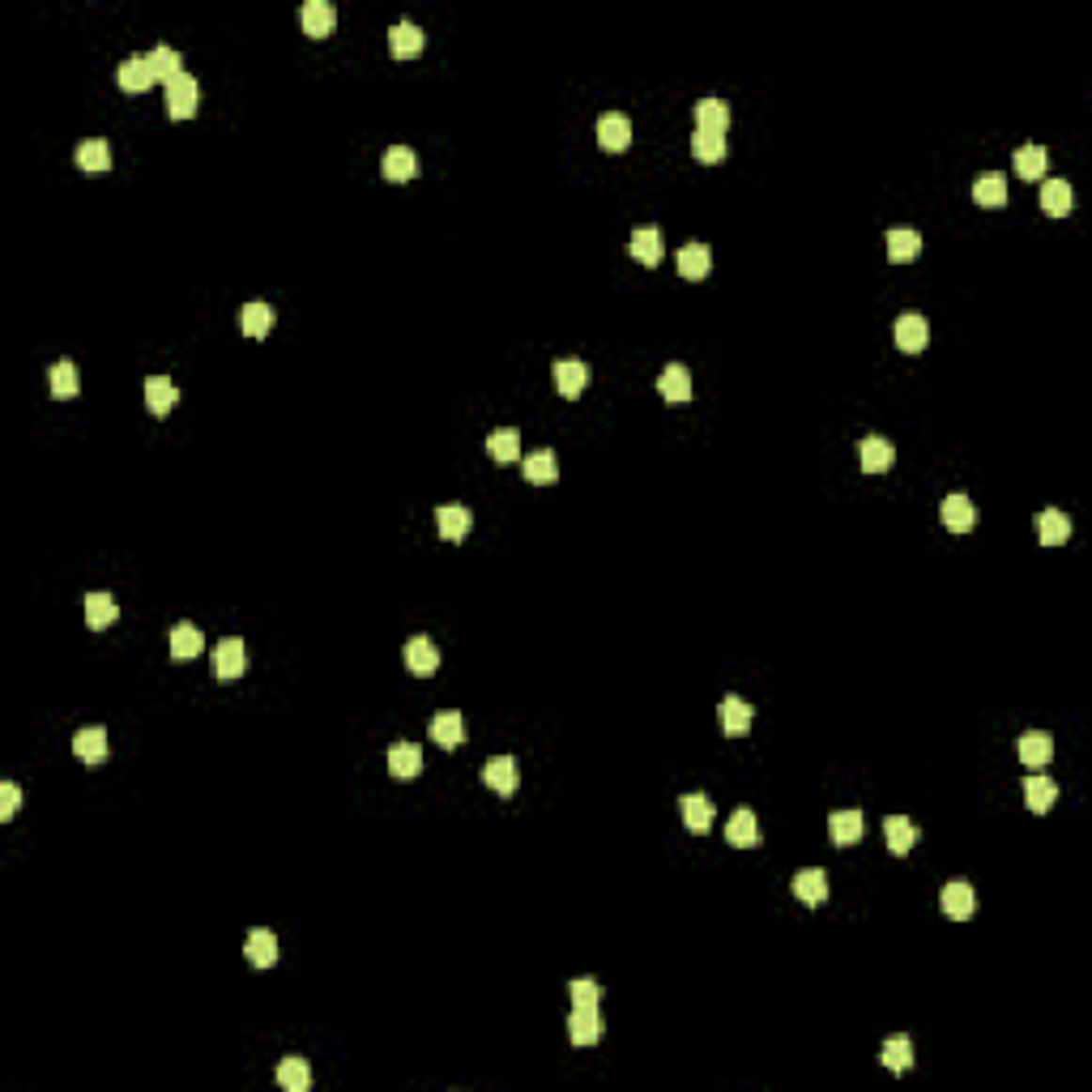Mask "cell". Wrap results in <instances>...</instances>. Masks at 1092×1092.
<instances>
[{
    "mask_svg": "<svg viewBox=\"0 0 1092 1092\" xmlns=\"http://www.w3.org/2000/svg\"><path fill=\"white\" fill-rule=\"evenodd\" d=\"M196 99H201V86L193 73H179L176 82H167V116L171 120H188L196 112Z\"/></svg>",
    "mask_w": 1092,
    "mask_h": 1092,
    "instance_id": "7a4b0ae2",
    "label": "cell"
},
{
    "mask_svg": "<svg viewBox=\"0 0 1092 1092\" xmlns=\"http://www.w3.org/2000/svg\"><path fill=\"white\" fill-rule=\"evenodd\" d=\"M897 346L905 354H922L926 346H930V324H926V316L909 312L897 320Z\"/></svg>",
    "mask_w": 1092,
    "mask_h": 1092,
    "instance_id": "9c48e42d",
    "label": "cell"
},
{
    "mask_svg": "<svg viewBox=\"0 0 1092 1092\" xmlns=\"http://www.w3.org/2000/svg\"><path fill=\"white\" fill-rule=\"evenodd\" d=\"M858 461H862V470H866V474H883V470H892V461H897V445H888L883 435H866L862 448H858Z\"/></svg>",
    "mask_w": 1092,
    "mask_h": 1092,
    "instance_id": "9a60e30c",
    "label": "cell"
},
{
    "mask_svg": "<svg viewBox=\"0 0 1092 1092\" xmlns=\"http://www.w3.org/2000/svg\"><path fill=\"white\" fill-rule=\"evenodd\" d=\"M598 146L611 149V154H619V149L632 146V120L623 112H606L602 120H598Z\"/></svg>",
    "mask_w": 1092,
    "mask_h": 1092,
    "instance_id": "ba28073f",
    "label": "cell"
},
{
    "mask_svg": "<svg viewBox=\"0 0 1092 1092\" xmlns=\"http://www.w3.org/2000/svg\"><path fill=\"white\" fill-rule=\"evenodd\" d=\"M883 240H888V257L897 260V265H905V260H913L917 252H922V235L909 231V226H892Z\"/></svg>",
    "mask_w": 1092,
    "mask_h": 1092,
    "instance_id": "60d3db41",
    "label": "cell"
},
{
    "mask_svg": "<svg viewBox=\"0 0 1092 1092\" xmlns=\"http://www.w3.org/2000/svg\"><path fill=\"white\" fill-rule=\"evenodd\" d=\"M717 717H722L725 734H747L751 722H756V709H751L747 700H739V695H725L722 709H717Z\"/></svg>",
    "mask_w": 1092,
    "mask_h": 1092,
    "instance_id": "83f0119b",
    "label": "cell"
},
{
    "mask_svg": "<svg viewBox=\"0 0 1092 1092\" xmlns=\"http://www.w3.org/2000/svg\"><path fill=\"white\" fill-rule=\"evenodd\" d=\"M725 841L739 845V850H756L759 845V819L751 806H739V811L730 815V824H725Z\"/></svg>",
    "mask_w": 1092,
    "mask_h": 1092,
    "instance_id": "e0dca14e",
    "label": "cell"
},
{
    "mask_svg": "<svg viewBox=\"0 0 1092 1092\" xmlns=\"http://www.w3.org/2000/svg\"><path fill=\"white\" fill-rule=\"evenodd\" d=\"M77 167L86 176H107L112 171V146L107 141H82L77 146Z\"/></svg>",
    "mask_w": 1092,
    "mask_h": 1092,
    "instance_id": "4dcf8cb0",
    "label": "cell"
},
{
    "mask_svg": "<svg viewBox=\"0 0 1092 1092\" xmlns=\"http://www.w3.org/2000/svg\"><path fill=\"white\" fill-rule=\"evenodd\" d=\"M939 512H944V525L952 529V534H969V529L977 525V512H973L969 495H947V500L939 504Z\"/></svg>",
    "mask_w": 1092,
    "mask_h": 1092,
    "instance_id": "7402d4cb",
    "label": "cell"
},
{
    "mask_svg": "<svg viewBox=\"0 0 1092 1092\" xmlns=\"http://www.w3.org/2000/svg\"><path fill=\"white\" fill-rule=\"evenodd\" d=\"M167 648H171V658H176V662H193L196 653L205 648V636L193 628V623H176V628L167 632Z\"/></svg>",
    "mask_w": 1092,
    "mask_h": 1092,
    "instance_id": "603a6c76",
    "label": "cell"
},
{
    "mask_svg": "<svg viewBox=\"0 0 1092 1092\" xmlns=\"http://www.w3.org/2000/svg\"><path fill=\"white\" fill-rule=\"evenodd\" d=\"M568 1037H572V1046H598L602 1041V1016H598V1007H572Z\"/></svg>",
    "mask_w": 1092,
    "mask_h": 1092,
    "instance_id": "5b68a950",
    "label": "cell"
},
{
    "mask_svg": "<svg viewBox=\"0 0 1092 1092\" xmlns=\"http://www.w3.org/2000/svg\"><path fill=\"white\" fill-rule=\"evenodd\" d=\"M18 803H22V789L13 786V781H5V786H0V819H13Z\"/></svg>",
    "mask_w": 1092,
    "mask_h": 1092,
    "instance_id": "816d5d0a",
    "label": "cell"
},
{
    "mask_svg": "<svg viewBox=\"0 0 1092 1092\" xmlns=\"http://www.w3.org/2000/svg\"><path fill=\"white\" fill-rule=\"evenodd\" d=\"M243 956H248L257 969H269V964H278V939H273V930H265V926H257V930H248V944H243Z\"/></svg>",
    "mask_w": 1092,
    "mask_h": 1092,
    "instance_id": "44dd1931",
    "label": "cell"
},
{
    "mask_svg": "<svg viewBox=\"0 0 1092 1092\" xmlns=\"http://www.w3.org/2000/svg\"><path fill=\"white\" fill-rule=\"evenodd\" d=\"M973 201L981 205V210H1003L1007 205V179L1003 176H981L977 184H973Z\"/></svg>",
    "mask_w": 1092,
    "mask_h": 1092,
    "instance_id": "f35d334b",
    "label": "cell"
},
{
    "mask_svg": "<svg viewBox=\"0 0 1092 1092\" xmlns=\"http://www.w3.org/2000/svg\"><path fill=\"white\" fill-rule=\"evenodd\" d=\"M709 269H713V252H709V243H687V248H679V273H683L687 282L709 278Z\"/></svg>",
    "mask_w": 1092,
    "mask_h": 1092,
    "instance_id": "d4e9b609",
    "label": "cell"
},
{
    "mask_svg": "<svg viewBox=\"0 0 1092 1092\" xmlns=\"http://www.w3.org/2000/svg\"><path fill=\"white\" fill-rule=\"evenodd\" d=\"M116 619H120V606H116L112 593H90V598H86V623H90L94 632L112 628Z\"/></svg>",
    "mask_w": 1092,
    "mask_h": 1092,
    "instance_id": "836d02e7",
    "label": "cell"
},
{
    "mask_svg": "<svg viewBox=\"0 0 1092 1092\" xmlns=\"http://www.w3.org/2000/svg\"><path fill=\"white\" fill-rule=\"evenodd\" d=\"M487 453L495 457L500 465L517 461V457H521V431H517V427H500V431H491L487 435Z\"/></svg>",
    "mask_w": 1092,
    "mask_h": 1092,
    "instance_id": "ab89813d",
    "label": "cell"
},
{
    "mask_svg": "<svg viewBox=\"0 0 1092 1092\" xmlns=\"http://www.w3.org/2000/svg\"><path fill=\"white\" fill-rule=\"evenodd\" d=\"M431 739L440 742L445 751L461 747V742H465V722H461V713H457V709H445V713H435V717H431Z\"/></svg>",
    "mask_w": 1092,
    "mask_h": 1092,
    "instance_id": "cb8c5ba5",
    "label": "cell"
},
{
    "mask_svg": "<svg viewBox=\"0 0 1092 1092\" xmlns=\"http://www.w3.org/2000/svg\"><path fill=\"white\" fill-rule=\"evenodd\" d=\"M380 171H384V179H393V184H406V179L418 176V154L410 146H389Z\"/></svg>",
    "mask_w": 1092,
    "mask_h": 1092,
    "instance_id": "8fae6325",
    "label": "cell"
},
{
    "mask_svg": "<svg viewBox=\"0 0 1092 1092\" xmlns=\"http://www.w3.org/2000/svg\"><path fill=\"white\" fill-rule=\"evenodd\" d=\"M243 670H248V648H243V640L240 636L218 640V648H213V675L223 679V683H235Z\"/></svg>",
    "mask_w": 1092,
    "mask_h": 1092,
    "instance_id": "6da1fadb",
    "label": "cell"
},
{
    "mask_svg": "<svg viewBox=\"0 0 1092 1092\" xmlns=\"http://www.w3.org/2000/svg\"><path fill=\"white\" fill-rule=\"evenodd\" d=\"M389 772H393V777H401V781L418 777V772H423V747H418V742H393V747H389Z\"/></svg>",
    "mask_w": 1092,
    "mask_h": 1092,
    "instance_id": "d6986e66",
    "label": "cell"
},
{
    "mask_svg": "<svg viewBox=\"0 0 1092 1092\" xmlns=\"http://www.w3.org/2000/svg\"><path fill=\"white\" fill-rule=\"evenodd\" d=\"M299 22H304V35L307 39H324V35H334L337 9L329 5V0H307L304 9H299Z\"/></svg>",
    "mask_w": 1092,
    "mask_h": 1092,
    "instance_id": "8992f818",
    "label": "cell"
},
{
    "mask_svg": "<svg viewBox=\"0 0 1092 1092\" xmlns=\"http://www.w3.org/2000/svg\"><path fill=\"white\" fill-rule=\"evenodd\" d=\"M1024 803H1028V811H1033V815H1046L1050 806L1058 803V786L1050 777H1028L1024 781Z\"/></svg>",
    "mask_w": 1092,
    "mask_h": 1092,
    "instance_id": "8d00e7d4",
    "label": "cell"
},
{
    "mask_svg": "<svg viewBox=\"0 0 1092 1092\" xmlns=\"http://www.w3.org/2000/svg\"><path fill=\"white\" fill-rule=\"evenodd\" d=\"M482 781H487V786L495 789V794L512 798V794H517V786H521L517 759H512V756H495V759H487V769H482Z\"/></svg>",
    "mask_w": 1092,
    "mask_h": 1092,
    "instance_id": "277c9868",
    "label": "cell"
},
{
    "mask_svg": "<svg viewBox=\"0 0 1092 1092\" xmlns=\"http://www.w3.org/2000/svg\"><path fill=\"white\" fill-rule=\"evenodd\" d=\"M551 376H555L559 398H581V393L589 389V363H581V359H559L555 367H551Z\"/></svg>",
    "mask_w": 1092,
    "mask_h": 1092,
    "instance_id": "3957f363",
    "label": "cell"
},
{
    "mask_svg": "<svg viewBox=\"0 0 1092 1092\" xmlns=\"http://www.w3.org/2000/svg\"><path fill=\"white\" fill-rule=\"evenodd\" d=\"M116 82H120V90H129V94H146L149 86L158 82V73H154V65H149V56H129L120 65V73H116Z\"/></svg>",
    "mask_w": 1092,
    "mask_h": 1092,
    "instance_id": "30bf717a",
    "label": "cell"
},
{
    "mask_svg": "<svg viewBox=\"0 0 1092 1092\" xmlns=\"http://www.w3.org/2000/svg\"><path fill=\"white\" fill-rule=\"evenodd\" d=\"M423 43H427V39H423V30H418L414 22H398V26L389 30V52L398 60H414L418 52H423Z\"/></svg>",
    "mask_w": 1092,
    "mask_h": 1092,
    "instance_id": "4316f807",
    "label": "cell"
},
{
    "mask_svg": "<svg viewBox=\"0 0 1092 1092\" xmlns=\"http://www.w3.org/2000/svg\"><path fill=\"white\" fill-rule=\"evenodd\" d=\"M77 389H82V376H77V363L60 359L56 367H52V398L69 401V398H77Z\"/></svg>",
    "mask_w": 1092,
    "mask_h": 1092,
    "instance_id": "7dc6e473",
    "label": "cell"
},
{
    "mask_svg": "<svg viewBox=\"0 0 1092 1092\" xmlns=\"http://www.w3.org/2000/svg\"><path fill=\"white\" fill-rule=\"evenodd\" d=\"M435 525H440V538H448V542H461L465 534H470L474 517L465 504H440L435 508Z\"/></svg>",
    "mask_w": 1092,
    "mask_h": 1092,
    "instance_id": "ac0fdd59",
    "label": "cell"
},
{
    "mask_svg": "<svg viewBox=\"0 0 1092 1092\" xmlns=\"http://www.w3.org/2000/svg\"><path fill=\"white\" fill-rule=\"evenodd\" d=\"M240 329L252 337V342H257V337H265L269 329H273V307H269V304H248L240 312Z\"/></svg>",
    "mask_w": 1092,
    "mask_h": 1092,
    "instance_id": "bcb514c9",
    "label": "cell"
},
{
    "mask_svg": "<svg viewBox=\"0 0 1092 1092\" xmlns=\"http://www.w3.org/2000/svg\"><path fill=\"white\" fill-rule=\"evenodd\" d=\"M794 897L803 900V905H824L828 900V875L819 866H806L794 875Z\"/></svg>",
    "mask_w": 1092,
    "mask_h": 1092,
    "instance_id": "ffe728a7",
    "label": "cell"
},
{
    "mask_svg": "<svg viewBox=\"0 0 1092 1092\" xmlns=\"http://www.w3.org/2000/svg\"><path fill=\"white\" fill-rule=\"evenodd\" d=\"M1016 751L1028 769H1046L1050 759H1054V739H1050L1046 730H1028V734H1020Z\"/></svg>",
    "mask_w": 1092,
    "mask_h": 1092,
    "instance_id": "4fadbf2b",
    "label": "cell"
},
{
    "mask_svg": "<svg viewBox=\"0 0 1092 1092\" xmlns=\"http://www.w3.org/2000/svg\"><path fill=\"white\" fill-rule=\"evenodd\" d=\"M973 905H977V897H973V888L964 880H952L944 888V913L952 917V922H969L973 917Z\"/></svg>",
    "mask_w": 1092,
    "mask_h": 1092,
    "instance_id": "f1b7e54d",
    "label": "cell"
},
{
    "mask_svg": "<svg viewBox=\"0 0 1092 1092\" xmlns=\"http://www.w3.org/2000/svg\"><path fill=\"white\" fill-rule=\"evenodd\" d=\"M692 154L700 158V163H722V158H725V137H717V133H695Z\"/></svg>",
    "mask_w": 1092,
    "mask_h": 1092,
    "instance_id": "681fc988",
    "label": "cell"
},
{
    "mask_svg": "<svg viewBox=\"0 0 1092 1092\" xmlns=\"http://www.w3.org/2000/svg\"><path fill=\"white\" fill-rule=\"evenodd\" d=\"M862 828H866L862 811H836L833 819H828V836H833L836 845H853V841H862Z\"/></svg>",
    "mask_w": 1092,
    "mask_h": 1092,
    "instance_id": "74e56055",
    "label": "cell"
},
{
    "mask_svg": "<svg viewBox=\"0 0 1092 1092\" xmlns=\"http://www.w3.org/2000/svg\"><path fill=\"white\" fill-rule=\"evenodd\" d=\"M146 406H149V414H171V410L179 406V384L176 380H167V376H149L146 380Z\"/></svg>",
    "mask_w": 1092,
    "mask_h": 1092,
    "instance_id": "2e32d148",
    "label": "cell"
},
{
    "mask_svg": "<svg viewBox=\"0 0 1092 1092\" xmlns=\"http://www.w3.org/2000/svg\"><path fill=\"white\" fill-rule=\"evenodd\" d=\"M1071 205H1075V193H1071V184H1067V179H1046V184H1041V210H1046V213H1054V218H1067V213H1071Z\"/></svg>",
    "mask_w": 1092,
    "mask_h": 1092,
    "instance_id": "e575fe53",
    "label": "cell"
},
{
    "mask_svg": "<svg viewBox=\"0 0 1092 1092\" xmlns=\"http://www.w3.org/2000/svg\"><path fill=\"white\" fill-rule=\"evenodd\" d=\"M1037 538H1041V546H1063L1071 538V517L1058 508H1046L1037 517Z\"/></svg>",
    "mask_w": 1092,
    "mask_h": 1092,
    "instance_id": "1f68e13d",
    "label": "cell"
},
{
    "mask_svg": "<svg viewBox=\"0 0 1092 1092\" xmlns=\"http://www.w3.org/2000/svg\"><path fill=\"white\" fill-rule=\"evenodd\" d=\"M883 836H888V845H892V853H897V858H905V853L917 845V828L909 824L905 815H892V819H883Z\"/></svg>",
    "mask_w": 1092,
    "mask_h": 1092,
    "instance_id": "7bdbcfd3",
    "label": "cell"
},
{
    "mask_svg": "<svg viewBox=\"0 0 1092 1092\" xmlns=\"http://www.w3.org/2000/svg\"><path fill=\"white\" fill-rule=\"evenodd\" d=\"M628 248H632V257H636L640 265H648V269L662 265V257H666V243H662V231H658V226H636V231H632V243H628Z\"/></svg>",
    "mask_w": 1092,
    "mask_h": 1092,
    "instance_id": "5bb4252c",
    "label": "cell"
},
{
    "mask_svg": "<svg viewBox=\"0 0 1092 1092\" xmlns=\"http://www.w3.org/2000/svg\"><path fill=\"white\" fill-rule=\"evenodd\" d=\"M1011 163H1016V176H1020V179H1041V176H1046L1050 154H1046L1041 146H1020Z\"/></svg>",
    "mask_w": 1092,
    "mask_h": 1092,
    "instance_id": "f6af8a7d",
    "label": "cell"
},
{
    "mask_svg": "<svg viewBox=\"0 0 1092 1092\" xmlns=\"http://www.w3.org/2000/svg\"><path fill=\"white\" fill-rule=\"evenodd\" d=\"M679 811H683V824L692 828V833H709V828H713V803L704 794H683L679 798Z\"/></svg>",
    "mask_w": 1092,
    "mask_h": 1092,
    "instance_id": "f546056e",
    "label": "cell"
},
{
    "mask_svg": "<svg viewBox=\"0 0 1092 1092\" xmlns=\"http://www.w3.org/2000/svg\"><path fill=\"white\" fill-rule=\"evenodd\" d=\"M149 65H154V73L163 86L176 82V77L184 73V56H179L176 47H154V52H149Z\"/></svg>",
    "mask_w": 1092,
    "mask_h": 1092,
    "instance_id": "c3c4849f",
    "label": "cell"
},
{
    "mask_svg": "<svg viewBox=\"0 0 1092 1092\" xmlns=\"http://www.w3.org/2000/svg\"><path fill=\"white\" fill-rule=\"evenodd\" d=\"M278 1084L287 1092H307L312 1088V1067H307V1058H282L278 1063Z\"/></svg>",
    "mask_w": 1092,
    "mask_h": 1092,
    "instance_id": "b9f144b4",
    "label": "cell"
},
{
    "mask_svg": "<svg viewBox=\"0 0 1092 1092\" xmlns=\"http://www.w3.org/2000/svg\"><path fill=\"white\" fill-rule=\"evenodd\" d=\"M406 666H410V675H418V679H427V675L440 670V648L431 645V636H410L406 640Z\"/></svg>",
    "mask_w": 1092,
    "mask_h": 1092,
    "instance_id": "52a82bcc",
    "label": "cell"
},
{
    "mask_svg": "<svg viewBox=\"0 0 1092 1092\" xmlns=\"http://www.w3.org/2000/svg\"><path fill=\"white\" fill-rule=\"evenodd\" d=\"M521 470H525V478L534 482V487H551V482L559 478V461H555V453H551V448H542V453H529Z\"/></svg>",
    "mask_w": 1092,
    "mask_h": 1092,
    "instance_id": "d590c367",
    "label": "cell"
},
{
    "mask_svg": "<svg viewBox=\"0 0 1092 1092\" xmlns=\"http://www.w3.org/2000/svg\"><path fill=\"white\" fill-rule=\"evenodd\" d=\"M880 1063L888 1067V1071H897V1075L909 1071V1067H913V1041H909V1037H888L883 1050H880Z\"/></svg>",
    "mask_w": 1092,
    "mask_h": 1092,
    "instance_id": "ee69618b",
    "label": "cell"
},
{
    "mask_svg": "<svg viewBox=\"0 0 1092 1092\" xmlns=\"http://www.w3.org/2000/svg\"><path fill=\"white\" fill-rule=\"evenodd\" d=\"M658 393L666 401H679V406L692 401V371H687L683 363H670V367L658 376Z\"/></svg>",
    "mask_w": 1092,
    "mask_h": 1092,
    "instance_id": "484cf974",
    "label": "cell"
},
{
    "mask_svg": "<svg viewBox=\"0 0 1092 1092\" xmlns=\"http://www.w3.org/2000/svg\"><path fill=\"white\" fill-rule=\"evenodd\" d=\"M568 994H572V1007H598V999H602V986L593 977H576L572 986H568Z\"/></svg>",
    "mask_w": 1092,
    "mask_h": 1092,
    "instance_id": "f907efd6",
    "label": "cell"
},
{
    "mask_svg": "<svg viewBox=\"0 0 1092 1092\" xmlns=\"http://www.w3.org/2000/svg\"><path fill=\"white\" fill-rule=\"evenodd\" d=\"M73 751L86 759V764H102L107 759V730L102 725H86V730L73 734Z\"/></svg>",
    "mask_w": 1092,
    "mask_h": 1092,
    "instance_id": "d6a6232c",
    "label": "cell"
},
{
    "mask_svg": "<svg viewBox=\"0 0 1092 1092\" xmlns=\"http://www.w3.org/2000/svg\"><path fill=\"white\" fill-rule=\"evenodd\" d=\"M725 129H730V102L725 99L695 102V133H717V137H725Z\"/></svg>",
    "mask_w": 1092,
    "mask_h": 1092,
    "instance_id": "7c38bea8",
    "label": "cell"
}]
</instances>
